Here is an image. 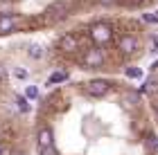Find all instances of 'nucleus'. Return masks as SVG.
Instances as JSON below:
<instances>
[{
  "mask_svg": "<svg viewBox=\"0 0 158 155\" xmlns=\"http://www.w3.org/2000/svg\"><path fill=\"white\" fill-rule=\"evenodd\" d=\"M90 38L95 41V45H106L113 38V27L109 23H95L90 27Z\"/></svg>",
  "mask_w": 158,
  "mask_h": 155,
  "instance_id": "obj_1",
  "label": "nucleus"
},
{
  "mask_svg": "<svg viewBox=\"0 0 158 155\" xmlns=\"http://www.w3.org/2000/svg\"><path fill=\"white\" fill-rule=\"evenodd\" d=\"M104 52L99 50V47H88V50L84 52L81 56V65L88 68V70H95V68H102L104 65Z\"/></svg>",
  "mask_w": 158,
  "mask_h": 155,
  "instance_id": "obj_2",
  "label": "nucleus"
},
{
  "mask_svg": "<svg viewBox=\"0 0 158 155\" xmlns=\"http://www.w3.org/2000/svg\"><path fill=\"white\" fill-rule=\"evenodd\" d=\"M84 90H86V95H88V97L102 99V97H106V95H109L111 83L106 81V79H93V81H88V83L84 86Z\"/></svg>",
  "mask_w": 158,
  "mask_h": 155,
  "instance_id": "obj_3",
  "label": "nucleus"
},
{
  "mask_svg": "<svg viewBox=\"0 0 158 155\" xmlns=\"http://www.w3.org/2000/svg\"><path fill=\"white\" fill-rule=\"evenodd\" d=\"M138 47H140V41L135 38L133 34H122V36L118 38V50L122 54H133Z\"/></svg>",
  "mask_w": 158,
  "mask_h": 155,
  "instance_id": "obj_4",
  "label": "nucleus"
},
{
  "mask_svg": "<svg viewBox=\"0 0 158 155\" xmlns=\"http://www.w3.org/2000/svg\"><path fill=\"white\" fill-rule=\"evenodd\" d=\"M68 11H70V7H68V2H63V0H59V2H52L45 9V16L48 18H52V20H63L68 16Z\"/></svg>",
  "mask_w": 158,
  "mask_h": 155,
  "instance_id": "obj_5",
  "label": "nucleus"
},
{
  "mask_svg": "<svg viewBox=\"0 0 158 155\" xmlns=\"http://www.w3.org/2000/svg\"><path fill=\"white\" fill-rule=\"evenodd\" d=\"M59 50L63 52V54H73V52H77L79 50V38L75 36V34H63V36L59 38Z\"/></svg>",
  "mask_w": 158,
  "mask_h": 155,
  "instance_id": "obj_6",
  "label": "nucleus"
},
{
  "mask_svg": "<svg viewBox=\"0 0 158 155\" xmlns=\"http://www.w3.org/2000/svg\"><path fill=\"white\" fill-rule=\"evenodd\" d=\"M45 146H54V133L50 126H41L36 133V149H45Z\"/></svg>",
  "mask_w": 158,
  "mask_h": 155,
  "instance_id": "obj_7",
  "label": "nucleus"
},
{
  "mask_svg": "<svg viewBox=\"0 0 158 155\" xmlns=\"http://www.w3.org/2000/svg\"><path fill=\"white\" fill-rule=\"evenodd\" d=\"M20 18L18 16H9V14H0V34H11L18 27Z\"/></svg>",
  "mask_w": 158,
  "mask_h": 155,
  "instance_id": "obj_8",
  "label": "nucleus"
},
{
  "mask_svg": "<svg viewBox=\"0 0 158 155\" xmlns=\"http://www.w3.org/2000/svg\"><path fill=\"white\" fill-rule=\"evenodd\" d=\"M43 45H39V43H30V47H27V56H30V59H43Z\"/></svg>",
  "mask_w": 158,
  "mask_h": 155,
  "instance_id": "obj_9",
  "label": "nucleus"
},
{
  "mask_svg": "<svg viewBox=\"0 0 158 155\" xmlns=\"http://www.w3.org/2000/svg\"><path fill=\"white\" fill-rule=\"evenodd\" d=\"M68 72L66 70H56V72L50 74V86H56V83H63V81H68Z\"/></svg>",
  "mask_w": 158,
  "mask_h": 155,
  "instance_id": "obj_10",
  "label": "nucleus"
},
{
  "mask_svg": "<svg viewBox=\"0 0 158 155\" xmlns=\"http://www.w3.org/2000/svg\"><path fill=\"white\" fill-rule=\"evenodd\" d=\"M16 108H18L20 112H30V103H27V99H25V97L16 95Z\"/></svg>",
  "mask_w": 158,
  "mask_h": 155,
  "instance_id": "obj_11",
  "label": "nucleus"
},
{
  "mask_svg": "<svg viewBox=\"0 0 158 155\" xmlns=\"http://www.w3.org/2000/svg\"><path fill=\"white\" fill-rule=\"evenodd\" d=\"M124 74L129 76V79H140V76H142V70H140V68H127Z\"/></svg>",
  "mask_w": 158,
  "mask_h": 155,
  "instance_id": "obj_12",
  "label": "nucleus"
},
{
  "mask_svg": "<svg viewBox=\"0 0 158 155\" xmlns=\"http://www.w3.org/2000/svg\"><path fill=\"white\" fill-rule=\"evenodd\" d=\"M14 76H16V79H20V81H25L27 76H30V72H27V70H23V68H16V70H14Z\"/></svg>",
  "mask_w": 158,
  "mask_h": 155,
  "instance_id": "obj_13",
  "label": "nucleus"
},
{
  "mask_svg": "<svg viewBox=\"0 0 158 155\" xmlns=\"http://www.w3.org/2000/svg\"><path fill=\"white\" fill-rule=\"evenodd\" d=\"M124 7H142L145 5V0H120Z\"/></svg>",
  "mask_w": 158,
  "mask_h": 155,
  "instance_id": "obj_14",
  "label": "nucleus"
},
{
  "mask_svg": "<svg viewBox=\"0 0 158 155\" xmlns=\"http://www.w3.org/2000/svg\"><path fill=\"white\" fill-rule=\"evenodd\" d=\"M25 95L30 97V99H39V88L36 86H30V88L25 90Z\"/></svg>",
  "mask_w": 158,
  "mask_h": 155,
  "instance_id": "obj_15",
  "label": "nucleus"
},
{
  "mask_svg": "<svg viewBox=\"0 0 158 155\" xmlns=\"http://www.w3.org/2000/svg\"><path fill=\"white\" fill-rule=\"evenodd\" d=\"M39 155H56L54 146H45V149H39Z\"/></svg>",
  "mask_w": 158,
  "mask_h": 155,
  "instance_id": "obj_16",
  "label": "nucleus"
},
{
  "mask_svg": "<svg viewBox=\"0 0 158 155\" xmlns=\"http://www.w3.org/2000/svg\"><path fill=\"white\" fill-rule=\"evenodd\" d=\"M127 103H131V106H138V95H127Z\"/></svg>",
  "mask_w": 158,
  "mask_h": 155,
  "instance_id": "obj_17",
  "label": "nucleus"
},
{
  "mask_svg": "<svg viewBox=\"0 0 158 155\" xmlns=\"http://www.w3.org/2000/svg\"><path fill=\"white\" fill-rule=\"evenodd\" d=\"M145 20L147 23H158V16L156 14H145Z\"/></svg>",
  "mask_w": 158,
  "mask_h": 155,
  "instance_id": "obj_18",
  "label": "nucleus"
},
{
  "mask_svg": "<svg viewBox=\"0 0 158 155\" xmlns=\"http://www.w3.org/2000/svg\"><path fill=\"white\" fill-rule=\"evenodd\" d=\"M152 45H154V50H152V52L158 54V38H152Z\"/></svg>",
  "mask_w": 158,
  "mask_h": 155,
  "instance_id": "obj_19",
  "label": "nucleus"
},
{
  "mask_svg": "<svg viewBox=\"0 0 158 155\" xmlns=\"http://www.w3.org/2000/svg\"><path fill=\"white\" fill-rule=\"evenodd\" d=\"M99 5H113V2H118V0H97Z\"/></svg>",
  "mask_w": 158,
  "mask_h": 155,
  "instance_id": "obj_20",
  "label": "nucleus"
},
{
  "mask_svg": "<svg viewBox=\"0 0 158 155\" xmlns=\"http://www.w3.org/2000/svg\"><path fill=\"white\" fill-rule=\"evenodd\" d=\"M5 79V70H2V65H0V81Z\"/></svg>",
  "mask_w": 158,
  "mask_h": 155,
  "instance_id": "obj_21",
  "label": "nucleus"
},
{
  "mask_svg": "<svg viewBox=\"0 0 158 155\" xmlns=\"http://www.w3.org/2000/svg\"><path fill=\"white\" fill-rule=\"evenodd\" d=\"M0 155H2V146H0Z\"/></svg>",
  "mask_w": 158,
  "mask_h": 155,
  "instance_id": "obj_22",
  "label": "nucleus"
},
{
  "mask_svg": "<svg viewBox=\"0 0 158 155\" xmlns=\"http://www.w3.org/2000/svg\"><path fill=\"white\" fill-rule=\"evenodd\" d=\"M156 112H158V103H156Z\"/></svg>",
  "mask_w": 158,
  "mask_h": 155,
  "instance_id": "obj_23",
  "label": "nucleus"
},
{
  "mask_svg": "<svg viewBox=\"0 0 158 155\" xmlns=\"http://www.w3.org/2000/svg\"><path fill=\"white\" fill-rule=\"evenodd\" d=\"M156 149H158V142H156Z\"/></svg>",
  "mask_w": 158,
  "mask_h": 155,
  "instance_id": "obj_24",
  "label": "nucleus"
}]
</instances>
